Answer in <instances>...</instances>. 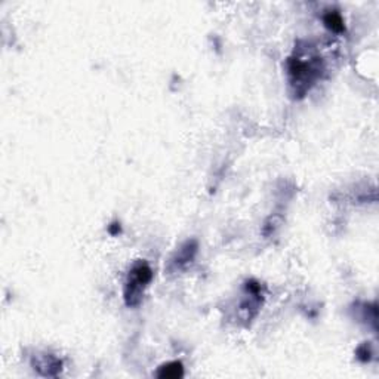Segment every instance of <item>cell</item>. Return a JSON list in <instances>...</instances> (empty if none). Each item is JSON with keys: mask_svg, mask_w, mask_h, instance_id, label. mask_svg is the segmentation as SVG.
<instances>
[{"mask_svg": "<svg viewBox=\"0 0 379 379\" xmlns=\"http://www.w3.org/2000/svg\"><path fill=\"white\" fill-rule=\"evenodd\" d=\"M324 70L323 60L316 48L311 45H298L288 60L289 86L296 100L304 98L308 91L316 85Z\"/></svg>", "mask_w": 379, "mask_h": 379, "instance_id": "obj_1", "label": "cell"}, {"mask_svg": "<svg viewBox=\"0 0 379 379\" xmlns=\"http://www.w3.org/2000/svg\"><path fill=\"white\" fill-rule=\"evenodd\" d=\"M153 280V272L150 265L145 261H137L129 270L125 288H124V300L129 308L138 307L142 302L144 291Z\"/></svg>", "mask_w": 379, "mask_h": 379, "instance_id": "obj_2", "label": "cell"}, {"mask_svg": "<svg viewBox=\"0 0 379 379\" xmlns=\"http://www.w3.org/2000/svg\"><path fill=\"white\" fill-rule=\"evenodd\" d=\"M246 298L241 301L239 311L243 320H252L258 314L262 304V286L256 280H248L245 284Z\"/></svg>", "mask_w": 379, "mask_h": 379, "instance_id": "obj_3", "label": "cell"}, {"mask_svg": "<svg viewBox=\"0 0 379 379\" xmlns=\"http://www.w3.org/2000/svg\"><path fill=\"white\" fill-rule=\"evenodd\" d=\"M197 249H199V245H197L196 240H193V239L187 240L171 258L169 265H168L169 272L177 273V272H184V270H187L190 265L193 264L196 255H197Z\"/></svg>", "mask_w": 379, "mask_h": 379, "instance_id": "obj_4", "label": "cell"}, {"mask_svg": "<svg viewBox=\"0 0 379 379\" xmlns=\"http://www.w3.org/2000/svg\"><path fill=\"white\" fill-rule=\"evenodd\" d=\"M32 366L39 375L55 378L62 371V360L49 353H37L32 357Z\"/></svg>", "mask_w": 379, "mask_h": 379, "instance_id": "obj_5", "label": "cell"}, {"mask_svg": "<svg viewBox=\"0 0 379 379\" xmlns=\"http://www.w3.org/2000/svg\"><path fill=\"white\" fill-rule=\"evenodd\" d=\"M157 376L161 379H178L184 376V366L181 361H169L157 371Z\"/></svg>", "mask_w": 379, "mask_h": 379, "instance_id": "obj_6", "label": "cell"}, {"mask_svg": "<svg viewBox=\"0 0 379 379\" xmlns=\"http://www.w3.org/2000/svg\"><path fill=\"white\" fill-rule=\"evenodd\" d=\"M323 22L333 33H344L345 32L344 20H343L340 12L329 11L328 13H324V15H323Z\"/></svg>", "mask_w": 379, "mask_h": 379, "instance_id": "obj_7", "label": "cell"}, {"mask_svg": "<svg viewBox=\"0 0 379 379\" xmlns=\"http://www.w3.org/2000/svg\"><path fill=\"white\" fill-rule=\"evenodd\" d=\"M356 356H357V359H359L360 361H363V363L369 361V360L372 359V356H373L372 350H371V345H369L368 343H364L363 345H360V347L357 348V351H356Z\"/></svg>", "mask_w": 379, "mask_h": 379, "instance_id": "obj_8", "label": "cell"}, {"mask_svg": "<svg viewBox=\"0 0 379 379\" xmlns=\"http://www.w3.org/2000/svg\"><path fill=\"white\" fill-rule=\"evenodd\" d=\"M108 232H110V234H113V236H117V234L121 232L120 224H117V222L112 224L110 227H108Z\"/></svg>", "mask_w": 379, "mask_h": 379, "instance_id": "obj_9", "label": "cell"}]
</instances>
